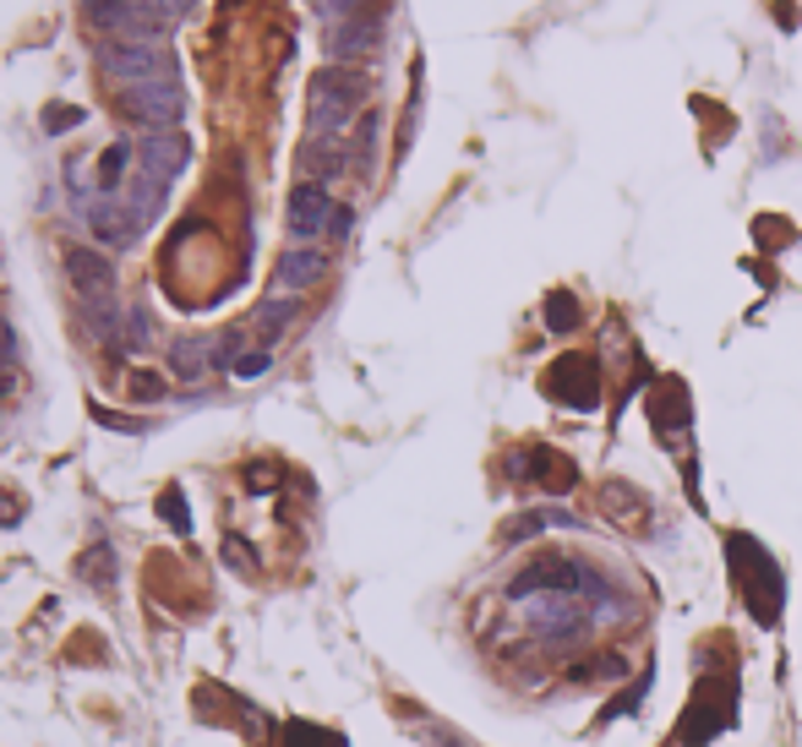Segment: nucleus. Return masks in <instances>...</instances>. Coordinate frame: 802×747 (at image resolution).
Segmentation results:
<instances>
[{"mask_svg": "<svg viewBox=\"0 0 802 747\" xmlns=\"http://www.w3.org/2000/svg\"><path fill=\"white\" fill-rule=\"evenodd\" d=\"M726 562H732L737 595H743V605L754 611V622H759L765 633H776V627H781V611H787V573H781V562L770 557V546L737 529V535H726Z\"/></svg>", "mask_w": 802, "mask_h": 747, "instance_id": "1", "label": "nucleus"}, {"mask_svg": "<svg viewBox=\"0 0 802 747\" xmlns=\"http://www.w3.org/2000/svg\"><path fill=\"white\" fill-rule=\"evenodd\" d=\"M519 605H524V633L535 644H546V649H573V644H584L595 633V611H590L584 595L557 590V595H530Z\"/></svg>", "mask_w": 802, "mask_h": 747, "instance_id": "2", "label": "nucleus"}, {"mask_svg": "<svg viewBox=\"0 0 802 747\" xmlns=\"http://www.w3.org/2000/svg\"><path fill=\"white\" fill-rule=\"evenodd\" d=\"M732 721H737V677H732V671H710V677L693 688V699H688V710H682V721H677V743L710 747Z\"/></svg>", "mask_w": 802, "mask_h": 747, "instance_id": "3", "label": "nucleus"}, {"mask_svg": "<svg viewBox=\"0 0 802 747\" xmlns=\"http://www.w3.org/2000/svg\"><path fill=\"white\" fill-rule=\"evenodd\" d=\"M360 99H366V77L360 71H338V66L318 71L312 77V99H307L312 137H344V126L360 115Z\"/></svg>", "mask_w": 802, "mask_h": 747, "instance_id": "4", "label": "nucleus"}, {"mask_svg": "<svg viewBox=\"0 0 802 747\" xmlns=\"http://www.w3.org/2000/svg\"><path fill=\"white\" fill-rule=\"evenodd\" d=\"M82 16L99 38H126V44H164V22L143 0H82Z\"/></svg>", "mask_w": 802, "mask_h": 747, "instance_id": "5", "label": "nucleus"}, {"mask_svg": "<svg viewBox=\"0 0 802 747\" xmlns=\"http://www.w3.org/2000/svg\"><path fill=\"white\" fill-rule=\"evenodd\" d=\"M93 60H99V71H104V82H110L115 93H121V88H137V82H159V77H169V55H164V44L99 38Z\"/></svg>", "mask_w": 802, "mask_h": 747, "instance_id": "6", "label": "nucleus"}, {"mask_svg": "<svg viewBox=\"0 0 802 747\" xmlns=\"http://www.w3.org/2000/svg\"><path fill=\"white\" fill-rule=\"evenodd\" d=\"M541 388L562 404V410H579V415H590V410H601V360L595 355H557L552 366H546V377H541Z\"/></svg>", "mask_w": 802, "mask_h": 747, "instance_id": "7", "label": "nucleus"}, {"mask_svg": "<svg viewBox=\"0 0 802 747\" xmlns=\"http://www.w3.org/2000/svg\"><path fill=\"white\" fill-rule=\"evenodd\" d=\"M115 104H121V115H126V121H137V126H148V132H175V126H180V115H186V93H180V82H175V77L121 88V93H115Z\"/></svg>", "mask_w": 802, "mask_h": 747, "instance_id": "8", "label": "nucleus"}, {"mask_svg": "<svg viewBox=\"0 0 802 747\" xmlns=\"http://www.w3.org/2000/svg\"><path fill=\"white\" fill-rule=\"evenodd\" d=\"M508 475H513L519 486H541V491H568V486L579 480L573 458H562V453H557V448H546V443H535V448H513V453H508Z\"/></svg>", "mask_w": 802, "mask_h": 747, "instance_id": "9", "label": "nucleus"}, {"mask_svg": "<svg viewBox=\"0 0 802 747\" xmlns=\"http://www.w3.org/2000/svg\"><path fill=\"white\" fill-rule=\"evenodd\" d=\"M66 274H71V290L77 305H115V263L93 246H71L66 252Z\"/></svg>", "mask_w": 802, "mask_h": 747, "instance_id": "10", "label": "nucleus"}, {"mask_svg": "<svg viewBox=\"0 0 802 747\" xmlns=\"http://www.w3.org/2000/svg\"><path fill=\"white\" fill-rule=\"evenodd\" d=\"M333 219H338V202L327 197V186L301 180L290 191V235H296V246H312L322 235H333Z\"/></svg>", "mask_w": 802, "mask_h": 747, "instance_id": "11", "label": "nucleus"}, {"mask_svg": "<svg viewBox=\"0 0 802 747\" xmlns=\"http://www.w3.org/2000/svg\"><path fill=\"white\" fill-rule=\"evenodd\" d=\"M82 219H88V230L104 241V246H132L137 235H143V213L126 202V191L121 197H93L88 208H82Z\"/></svg>", "mask_w": 802, "mask_h": 747, "instance_id": "12", "label": "nucleus"}, {"mask_svg": "<svg viewBox=\"0 0 802 747\" xmlns=\"http://www.w3.org/2000/svg\"><path fill=\"white\" fill-rule=\"evenodd\" d=\"M377 44H382V16H377V11L344 16V22H333V33H327V55H333V60H360V55H371Z\"/></svg>", "mask_w": 802, "mask_h": 747, "instance_id": "13", "label": "nucleus"}, {"mask_svg": "<svg viewBox=\"0 0 802 747\" xmlns=\"http://www.w3.org/2000/svg\"><path fill=\"white\" fill-rule=\"evenodd\" d=\"M322 274H327V257L318 246H290L274 268V296H301V290H318Z\"/></svg>", "mask_w": 802, "mask_h": 747, "instance_id": "14", "label": "nucleus"}, {"mask_svg": "<svg viewBox=\"0 0 802 747\" xmlns=\"http://www.w3.org/2000/svg\"><path fill=\"white\" fill-rule=\"evenodd\" d=\"M186 137L180 132H148L143 143H137V175H148V180H175L180 175V164H186Z\"/></svg>", "mask_w": 802, "mask_h": 747, "instance_id": "15", "label": "nucleus"}, {"mask_svg": "<svg viewBox=\"0 0 802 747\" xmlns=\"http://www.w3.org/2000/svg\"><path fill=\"white\" fill-rule=\"evenodd\" d=\"M649 421H655L660 437H682V432H688L693 410H688V388H682L677 377L655 382V393H649Z\"/></svg>", "mask_w": 802, "mask_h": 747, "instance_id": "16", "label": "nucleus"}, {"mask_svg": "<svg viewBox=\"0 0 802 747\" xmlns=\"http://www.w3.org/2000/svg\"><path fill=\"white\" fill-rule=\"evenodd\" d=\"M213 366H219V355H213V338H197V333H186V338H175V344H169V371H175L180 382H202Z\"/></svg>", "mask_w": 802, "mask_h": 747, "instance_id": "17", "label": "nucleus"}, {"mask_svg": "<svg viewBox=\"0 0 802 747\" xmlns=\"http://www.w3.org/2000/svg\"><path fill=\"white\" fill-rule=\"evenodd\" d=\"M296 164H301V175H307V180L327 186L333 175H344V169H349V148H344L338 137H312V143L301 148V158H296Z\"/></svg>", "mask_w": 802, "mask_h": 747, "instance_id": "18", "label": "nucleus"}, {"mask_svg": "<svg viewBox=\"0 0 802 747\" xmlns=\"http://www.w3.org/2000/svg\"><path fill=\"white\" fill-rule=\"evenodd\" d=\"M634 666H628V655L623 649H601V655H590V660H573L568 666V682H579V688H606V682H623Z\"/></svg>", "mask_w": 802, "mask_h": 747, "instance_id": "19", "label": "nucleus"}, {"mask_svg": "<svg viewBox=\"0 0 802 747\" xmlns=\"http://www.w3.org/2000/svg\"><path fill=\"white\" fill-rule=\"evenodd\" d=\"M601 508H606L612 524H628V529H644V524H649V502L639 497V486L606 480V486H601Z\"/></svg>", "mask_w": 802, "mask_h": 747, "instance_id": "20", "label": "nucleus"}, {"mask_svg": "<svg viewBox=\"0 0 802 747\" xmlns=\"http://www.w3.org/2000/svg\"><path fill=\"white\" fill-rule=\"evenodd\" d=\"M296 316H301V300L296 296H268L257 305V316H252V327H257V338H263V349L274 344V338H285L290 327H296Z\"/></svg>", "mask_w": 802, "mask_h": 747, "instance_id": "21", "label": "nucleus"}, {"mask_svg": "<svg viewBox=\"0 0 802 747\" xmlns=\"http://www.w3.org/2000/svg\"><path fill=\"white\" fill-rule=\"evenodd\" d=\"M137 169V148L132 143H110L99 153V197H121V180Z\"/></svg>", "mask_w": 802, "mask_h": 747, "instance_id": "22", "label": "nucleus"}, {"mask_svg": "<svg viewBox=\"0 0 802 747\" xmlns=\"http://www.w3.org/2000/svg\"><path fill=\"white\" fill-rule=\"evenodd\" d=\"M546 524H579L573 513H552V508H535V513H519L508 529H502V546H519V540H530V535H541Z\"/></svg>", "mask_w": 802, "mask_h": 747, "instance_id": "23", "label": "nucleus"}, {"mask_svg": "<svg viewBox=\"0 0 802 747\" xmlns=\"http://www.w3.org/2000/svg\"><path fill=\"white\" fill-rule=\"evenodd\" d=\"M579 322H584V311H579V296H573V290H552V296H546V327H552V333H573Z\"/></svg>", "mask_w": 802, "mask_h": 747, "instance_id": "24", "label": "nucleus"}, {"mask_svg": "<svg viewBox=\"0 0 802 747\" xmlns=\"http://www.w3.org/2000/svg\"><path fill=\"white\" fill-rule=\"evenodd\" d=\"M77 573H82L88 584H110V573H115V557H110V546H93V551L77 562Z\"/></svg>", "mask_w": 802, "mask_h": 747, "instance_id": "25", "label": "nucleus"}, {"mask_svg": "<svg viewBox=\"0 0 802 747\" xmlns=\"http://www.w3.org/2000/svg\"><path fill=\"white\" fill-rule=\"evenodd\" d=\"M285 747H344L338 737H327L318 726H307V721H296L290 732H285Z\"/></svg>", "mask_w": 802, "mask_h": 747, "instance_id": "26", "label": "nucleus"}, {"mask_svg": "<svg viewBox=\"0 0 802 747\" xmlns=\"http://www.w3.org/2000/svg\"><path fill=\"white\" fill-rule=\"evenodd\" d=\"M159 513L175 524V535H191V513H186V502H180V491H164L159 497Z\"/></svg>", "mask_w": 802, "mask_h": 747, "instance_id": "27", "label": "nucleus"}, {"mask_svg": "<svg viewBox=\"0 0 802 747\" xmlns=\"http://www.w3.org/2000/svg\"><path fill=\"white\" fill-rule=\"evenodd\" d=\"M148 316L143 311H126V338H121V349H148Z\"/></svg>", "mask_w": 802, "mask_h": 747, "instance_id": "28", "label": "nucleus"}, {"mask_svg": "<svg viewBox=\"0 0 802 747\" xmlns=\"http://www.w3.org/2000/svg\"><path fill=\"white\" fill-rule=\"evenodd\" d=\"M230 371H235L241 382H252V377H263V371H268V349H246V355H241V360H235Z\"/></svg>", "mask_w": 802, "mask_h": 747, "instance_id": "29", "label": "nucleus"}, {"mask_svg": "<svg viewBox=\"0 0 802 747\" xmlns=\"http://www.w3.org/2000/svg\"><path fill=\"white\" fill-rule=\"evenodd\" d=\"M644 693H649V671H644L639 682H634V688H628V693H623V699H617V704L606 710V721H617V715H634V704H639Z\"/></svg>", "mask_w": 802, "mask_h": 747, "instance_id": "30", "label": "nucleus"}, {"mask_svg": "<svg viewBox=\"0 0 802 747\" xmlns=\"http://www.w3.org/2000/svg\"><path fill=\"white\" fill-rule=\"evenodd\" d=\"M224 562L241 573H257V551H246V540H224Z\"/></svg>", "mask_w": 802, "mask_h": 747, "instance_id": "31", "label": "nucleus"}, {"mask_svg": "<svg viewBox=\"0 0 802 747\" xmlns=\"http://www.w3.org/2000/svg\"><path fill=\"white\" fill-rule=\"evenodd\" d=\"M371 0H318V11L322 16H333V22H344V16H360Z\"/></svg>", "mask_w": 802, "mask_h": 747, "instance_id": "32", "label": "nucleus"}, {"mask_svg": "<svg viewBox=\"0 0 802 747\" xmlns=\"http://www.w3.org/2000/svg\"><path fill=\"white\" fill-rule=\"evenodd\" d=\"M44 126H49V132H71V126H82V110H71V104H55V110L44 115Z\"/></svg>", "mask_w": 802, "mask_h": 747, "instance_id": "33", "label": "nucleus"}, {"mask_svg": "<svg viewBox=\"0 0 802 747\" xmlns=\"http://www.w3.org/2000/svg\"><path fill=\"white\" fill-rule=\"evenodd\" d=\"M759 241H765L770 252H781V241H787V224H781V219H759Z\"/></svg>", "mask_w": 802, "mask_h": 747, "instance_id": "34", "label": "nucleus"}, {"mask_svg": "<svg viewBox=\"0 0 802 747\" xmlns=\"http://www.w3.org/2000/svg\"><path fill=\"white\" fill-rule=\"evenodd\" d=\"M132 393H137V399H159L164 382L154 377V371H137V377H132Z\"/></svg>", "mask_w": 802, "mask_h": 747, "instance_id": "35", "label": "nucleus"}, {"mask_svg": "<svg viewBox=\"0 0 802 747\" xmlns=\"http://www.w3.org/2000/svg\"><path fill=\"white\" fill-rule=\"evenodd\" d=\"M143 5H154L159 16H180V11H191L197 0H143Z\"/></svg>", "mask_w": 802, "mask_h": 747, "instance_id": "36", "label": "nucleus"}, {"mask_svg": "<svg viewBox=\"0 0 802 747\" xmlns=\"http://www.w3.org/2000/svg\"><path fill=\"white\" fill-rule=\"evenodd\" d=\"M274 480H279V469H268V464L246 469V486H274Z\"/></svg>", "mask_w": 802, "mask_h": 747, "instance_id": "37", "label": "nucleus"}, {"mask_svg": "<svg viewBox=\"0 0 802 747\" xmlns=\"http://www.w3.org/2000/svg\"><path fill=\"white\" fill-rule=\"evenodd\" d=\"M0 524H16V502L11 497H0Z\"/></svg>", "mask_w": 802, "mask_h": 747, "instance_id": "38", "label": "nucleus"}, {"mask_svg": "<svg viewBox=\"0 0 802 747\" xmlns=\"http://www.w3.org/2000/svg\"><path fill=\"white\" fill-rule=\"evenodd\" d=\"M5 388H11V377H5V371H0V393H5Z\"/></svg>", "mask_w": 802, "mask_h": 747, "instance_id": "39", "label": "nucleus"}]
</instances>
